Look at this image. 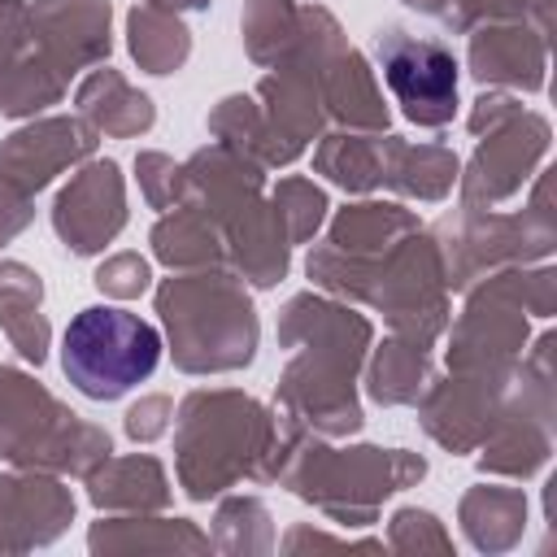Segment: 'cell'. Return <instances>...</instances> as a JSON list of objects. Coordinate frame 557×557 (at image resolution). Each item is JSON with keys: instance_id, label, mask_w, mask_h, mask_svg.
I'll return each mask as SVG.
<instances>
[{"instance_id": "8", "label": "cell", "mask_w": 557, "mask_h": 557, "mask_svg": "<svg viewBox=\"0 0 557 557\" xmlns=\"http://www.w3.org/2000/svg\"><path fill=\"white\" fill-rule=\"evenodd\" d=\"M113 453L104 426L78 418L39 379L17 366H0V457L22 470L91 474Z\"/></svg>"}, {"instance_id": "9", "label": "cell", "mask_w": 557, "mask_h": 557, "mask_svg": "<svg viewBox=\"0 0 557 557\" xmlns=\"http://www.w3.org/2000/svg\"><path fill=\"white\" fill-rule=\"evenodd\" d=\"M161 331L131 309L87 305L61 335V370L87 400H117L161 366Z\"/></svg>"}, {"instance_id": "10", "label": "cell", "mask_w": 557, "mask_h": 557, "mask_svg": "<svg viewBox=\"0 0 557 557\" xmlns=\"http://www.w3.org/2000/svg\"><path fill=\"white\" fill-rule=\"evenodd\" d=\"M557 335L544 331L518 357V374L505 392V405L479 444V470L500 479H531L548 466L557 444V374H553Z\"/></svg>"}, {"instance_id": "41", "label": "cell", "mask_w": 557, "mask_h": 557, "mask_svg": "<svg viewBox=\"0 0 557 557\" xmlns=\"http://www.w3.org/2000/svg\"><path fill=\"white\" fill-rule=\"evenodd\" d=\"M170 418H174V400L161 396V392H152V396H139V400L126 409L122 431H126V440H135V444H152V440H161V435L170 431Z\"/></svg>"}, {"instance_id": "30", "label": "cell", "mask_w": 557, "mask_h": 557, "mask_svg": "<svg viewBox=\"0 0 557 557\" xmlns=\"http://www.w3.org/2000/svg\"><path fill=\"white\" fill-rule=\"evenodd\" d=\"M152 257L170 270H213V265H226V248H222V235L218 226L191 209V205H174L165 209L157 222H152Z\"/></svg>"}, {"instance_id": "28", "label": "cell", "mask_w": 557, "mask_h": 557, "mask_svg": "<svg viewBox=\"0 0 557 557\" xmlns=\"http://www.w3.org/2000/svg\"><path fill=\"white\" fill-rule=\"evenodd\" d=\"M457 522L479 553H509L522 544L527 531V492L505 483H479L461 496Z\"/></svg>"}, {"instance_id": "23", "label": "cell", "mask_w": 557, "mask_h": 557, "mask_svg": "<svg viewBox=\"0 0 557 557\" xmlns=\"http://www.w3.org/2000/svg\"><path fill=\"white\" fill-rule=\"evenodd\" d=\"M461 161L444 144H409L400 135H383V187L400 200L440 205L453 196Z\"/></svg>"}, {"instance_id": "36", "label": "cell", "mask_w": 557, "mask_h": 557, "mask_svg": "<svg viewBox=\"0 0 557 557\" xmlns=\"http://www.w3.org/2000/svg\"><path fill=\"white\" fill-rule=\"evenodd\" d=\"M553 4L557 0H453L448 26L466 35L483 22H527L540 35H553Z\"/></svg>"}, {"instance_id": "29", "label": "cell", "mask_w": 557, "mask_h": 557, "mask_svg": "<svg viewBox=\"0 0 557 557\" xmlns=\"http://www.w3.org/2000/svg\"><path fill=\"white\" fill-rule=\"evenodd\" d=\"M435 379V366H431V352L413 339H400V335H387L379 348L366 352V396L383 409H396V405H418L422 392L431 387Z\"/></svg>"}, {"instance_id": "20", "label": "cell", "mask_w": 557, "mask_h": 557, "mask_svg": "<svg viewBox=\"0 0 557 557\" xmlns=\"http://www.w3.org/2000/svg\"><path fill=\"white\" fill-rule=\"evenodd\" d=\"M466 65L483 87L505 91H544L548 83V35L527 22H483L466 30Z\"/></svg>"}, {"instance_id": "13", "label": "cell", "mask_w": 557, "mask_h": 557, "mask_svg": "<svg viewBox=\"0 0 557 557\" xmlns=\"http://www.w3.org/2000/svg\"><path fill=\"white\" fill-rule=\"evenodd\" d=\"M474 139L479 144L457 174V191H461V205L496 209V205L513 200L535 178V170L544 165V157L553 148V126L544 113L518 109L513 117H505L500 126H492Z\"/></svg>"}, {"instance_id": "38", "label": "cell", "mask_w": 557, "mask_h": 557, "mask_svg": "<svg viewBox=\"0 0 557 557\" xmlns=\"http://www.w3.org/2000/svg\"><path fill=\"white\" fill-rule=\"evenodd\" d=\"M387 548L392 553H453V535L431 509L405 505L387 518Z\"/></svg>"}, {"instance_id": "12", "label": "cell", "mask_w": 557, "mask_h": 557, "mask_svg": "<svg viewBox=\"0 0 557 557\" xmlns=\"http://www.w3.org/2000/svg\"><path fill=\"white\" fill-rule=\"evenodd\" d=\"M374 57L383 70V83L400 113L413 126L440 131L457 117V57L448 44L431 35H409L405 26H383L374 35Z\"/></svg>"}, {"instance_id": "1", "label": "cell", "mask_w": 557, "mask_h": 557, "mask_svg": "<svg viewBox=\"0 0 557 557\" xmlns=\"http://www.w3.org/2000/svg\"><path fill=\"white\" fill-rule=\"evenodd\" d=\"M278 344L292 357L278 374L274 409L322 440L357 435L366 422L357 374L374 344L370 318L326 292H300L278 313Z\"/></svg>"}, {"instance_id": "6", "label": "cell", "mask_w": 557, "mask_h": 557, "mask_svg": "<svg viewBox=\"0 0 557 557\" xmlns=\"http://www.w3.org/2000/svg\"><path fill=\"white\" fill-rule=\"evenodd\" d=\"M426 474V457L409 448H331L322 435H305L283 470V487L322 509L339 527H374L387 496L413 487Z\"/></svg>"}, {"instance_id": "46", "label": "cell", "mask_w": 557, "mask_h": 557, "mask_svg": "<svg viewBox=\"0 0 557 557\" xmlns=\"http://www.w3.org/2000/svg\"><path fill=\"white\" fill-rule=\"evenodd\" d=\"M144 4H157V9H170V13H200V9H209V0H144Z\"/></svg>"}, {"instance_id": "14", "label": "cell", "mask_w": 557, "mask_h": 557, "mask_svg": "<svg viewBox=\"0 0 557 557\" xmlns=\"http://www.w3.org/2000/svg\"><path fill=\"white\" fill-rule=\"evenodd\" d=\"M513 374H518V366L505 374L448 370V379H431V387L418 400L422 431L448 453H479V444L487 440V431L505 405Z\"/></svg>"}, {"instance_id": "26", "label": "cell", "mask_w": 557, "mask_h": 557, "mask_svg": "<svg viewBox=\"0 0 557 557\" xmlns=\"http://www.w3.org/2000/svg\"><path fill=\"white\" fill-rule=\"evenodd\" d=\"M74 104H78V117H83V122H91L100 135H113V139H135V135L152 131V122H157L152 100H148L139 87H131V83H126L117 70H109V65L91 70V74L78 83Z\"/></svg>"}, {"instance_id": "40", "label": "cell", "mask_w": 557, "mask_h": 557, "mask_svg": "<svg viewBox=\"0 0 557 557\" xmlns=\"http://www.w3.org/2000/svg\"><path fill=\"white\" fill-rule=\"evenodd\" d=\"M91 283H96L104 296H113V300H135L139 292H148L152 265H148L139 252H113V257H104V261L96 265Z\"/></svg>"}, {"instance_id": "2", "label": "cell", "mask_w": 557, "mask_h": 557, "mask_svg": "<svg viewBox=\"0 0 557 557\" xmlns=\"http://www.w3.org/2000/svg\"><path fill=\"white\" fill-rule=\"evenodd\" d=\"M309 431L239 387H196L174 418V474L191 500L235 483H278Z\"/></svg>"}, {"instance_id": "3", "label": "cell", "mask_w": 557, "mask_h": 557, "mask_svg": "<svg viewBox=\"0 0 557 557\" xmlns=\"http://www.w3.org/2000/svg\"><path fill=\"white\" fill-rule=\"evenodd\" d=\"M200 209L226 248V265L252 287H278L292 265V244L265 200V170L239 152L209 144L183 161V200Z\"/></svg>"}, {"instance_id": "24", "label": "cell", "mask_w": 557, "mask_h": 557, "mask_svg": "<svg viewBox=\"0 0 557 557\" xmlns=\"http://www.w3.org/2000/svg\"><path fill=\"white\" fill-rule=\"evenodd\" d=\"M413 231H422V218L413 209H405L400 200H357L331 218L322 244H331L335 252H348L357 261H379Z\"/></svg>"}, {"instance_id": "22", "label": "cell", "mask_w": 557, "mask_h": 557, "mask_svg": "<svg viewBox=\"0 0 557 557\" xmlns=\"http://www.w3.org/2000/svg\"><path fill=\"white\" fill-rule=\"evenodd\" d=\"M83 483H87V500L100 513H161L174 500L165 466L148 453H131V457L109 453L91 474H83Z\"/></svg>"}, {"instance_id": "45", "label": "cell", "mask_w": 557, "mask_h": 557, "mask_svg": "<svg viewBox=\"0 0 557 557\" xmlns=\"http://www.w3.org/2000/svg\"><path fill=\"white\" fill-rule=\"evenodd\" d=\"M400 4L413 9V13H422V17H435L444 26H448V13H453V0H400Z\"/></svg>"}, {"instance_id": "31", "label": "cell", "mask_w": 557, "mask_h": 557, "mask_svg": "<svg viewBox=\"0 0 557 557\" xmlns=\"http://www.w3.org/2000/svg\"><path fill=\"white\" fill-rule=\"evenodd\" d=\"M383 135L370 131H322L313 148V174L331 178L352 196H370L383 187Z\"/></svg>"}, {"instance_id": "18", "label": "cell", "mask_w": 557, "mask_h": 557, "mask_svg": "<svg viewBox=\"0 0 557 557\" xmlns=\"http://www.w3.org/2000/svg\"><path fill=\"white\" fill-rule=\"evenodd\" d=\"M65 78L44 61L30 35V0H0V113L35 117L61 104Z\"/></svg>"}, {"instance_id": "35", "label": "cell", "mask_w": 557, "mask_h": 557, "mask_svg": "<svg viewBox=\"0 0 557 557\" xmlns=\"http://www.w3.org/2000/svg\"><path fill=\"white\" fill-rule=\"evenodd\" d=\"M270 205H274V213L283 222L287 244H309L318 235V226L326 222V209H331L326 191L313 178H305V174L278 178L274 191H270Z\"/></svg>"}, {"instance_id": "11", "label": "cell", "mask_w": 557, "mask_h": 557, "mask_svg": "<svg viewBox=\"0 0 557 557\" xmlns=\"http://www.w3.org/2000/svg\"><path fill=\"white\" fill-rule=\"evenodd\" d=\"M448 283H444V261L435 248V235L422 226L413 235H405L387 257H379L370 287H366V305L383 313V322L392 326V335L413 339L422 348H431L448 318Z\"/></svg>"}, {"instance_id": "25", "label": "cell", "mask_w": 557, "mask_h": 557, "mask_svg": "<svg viewBox=\"0 0 557 557\" xmlns=\"http://www.w3.org/2000/svg\"><path fill=\"white\" fill-rule=\"evenodd\" d=\"M91 553H209L213 540L187 518L109 513L87 531Z\"/></svg>"}, {"instance_id": "21", "label": "cell", "mask_w": 557, "mask_h": 557, "mask_svg": "<svg viewBox=\"0 0 557 557\" xmlns=\"http://www.w3.org/2000/svg\"><path fill=\"white\" fill-rule=\"evenodd\" d=\"M318 91H322V109H326V122L335 131H387L392 122V109L383 104V91L374 83V70L366 65V57L344 44L335 57H326L318 70Z\"/></svg>"}, {"instance_id": "7", "label": "cell", "mask_w": 557, "mask_h": 557, "mask_svg": "<svg viewBox=\"0 0 557 557\" xmlns=\"http://www.w3.org/2000/svg\"><path fill=\"white\" fill-rule=\"evenodd\" d=\"M440 261H444V283L448 292H466L479 278H487L492 270L505 265H531V261H548V252L557 248V209H553V170H535L531 178V196L522 209L513 213H496V209H474L461 205L448 218H440L431 226Z\"/></svg>"}, {"instance_id": "19", "label": "cell", "mask_w": 557, "mask_h": 557, "mask_svg": "<svg viewBox=\"0 0 557 557\" xmlns=\"http://www.w3.org/2000/svg\"><path fill=\"white\" fill-rule=\"evenodd\" d=\"M74 522V492L48 470L0 474V553H30L52 544Z\"/></svg>"}, {"instance_id": "17", "label": "cell", "mask_w": 557, "mask_h": 557, "mask_svg": "<svg viewBox=\"0 0 557 557\" xmlns=\"http://www.w3.org/2000/svg\"><path fill=\"white\" fill-rule=\"evenodd\" d=\"M109 0H30V35L44 61L70 83L78 70L104 65L113 52Z\"/></svg>"}, {"instance_id": "37", "label": "cell", "mask_w": 557, "mask_h": 557, "mask_svg": "<svg viewBox=\"0 0 557 557\" xmlns=\"http://www.w3.org/2000/svg\"><path fill=\"white\" fill-rule=\"evenodd\" d=\"M39 305L44 300H0V331L17 348V357L30 366H44L52 348V326L39 313Z\"/></svg>"}, {"instance_id": "33", "label": "cell", "mask_w": 557, "mask_h": 557, "mask_svg": "<svg viewBox=\"0 0 557 557\" xmlns=\"http://www.w3.org/2000/svg\"><path fill=\"white\" fill-rule=\"evenodd\" d=\"M239 30H244V52L252 65H283L287 52L296 48L300 35V4L296 0H244L239 13Z\"/></svg>"}, {"instance_id": "43", "label": "cell", "mask_w": 557, "mask_h": 557, "mask_svg": "<svg viewBox=\"0 0 557 557\" xmlns=\"http://www.w3.org/2000/svg\"><path fill=\"white\" fill-rule=\"evenodd\" d=\"M30 218H35V196H26V191L0 183V244L17 239V235L30 226Z\"/></svg>"}, {"instance_id": "27", "label": "cell", "mask_w": 557, "mask_h": 557, "mask_svg": "<svg viewBox=\"0 0 557 557\" xmlns=\"http://www.w3.org/2000/svg\"><path fill=\"white\" fill-rule=\"evenodd\" d=\"M209 135L213 144L239 152L244 161L261 165V170H278V165H292L305 148L287 144L261 113V104L252 96H226L209 109Z\"/></svg>"}, {"instance_id": "4", "label": "cell", "mask_w": 557, "mask_h": 557, "mask_svg": "<svg viewBox=\"0 0 557 557\" xmlns=\"http://www.w3.org/2000/svg\"><path fill=\"white\" fill-rule=\"evenodd\" d=\"M170 357L183 374H231L257 357L261 322L248 283L226 270H183L157 287Z\"/></svg>"}, {"instance_id": "16", "label": "cell", "mask_w": 557, "mask_h": 557, "mask_svg": "<svg viewBox=\"0 0 557 557\" xmlns=\"http://www.w3.org/2000/svg\"><path fill=\"white\" fill-rule=\"evenodd\" d=\"M100 131L83 122L78 113H52L17 126L9 139H0V183L35 196L70 165H83L96 157Z\"/></svg>"}, {"instance_id": "42", "label": "cell", "mask_w": 557, "mask_h": 557, "mask_svg": "<svg viewBox=\"0 0 557 557\" xmlns=\"http://www.w3.org/2000/svg\"><path fill=\"white\" fill-rule=\"evenodd\" d=\"M518 109H522V100H518L513 91H483V96L470 104V117H466V126H470V135H483V131L500 126L505 117H513Z\"/></svg>"}, {"instance_id": "34", "label": "cell", "mask_w": 557, "mask_h": 557, "mask_svg": "<svg viewBox=\"0 0 557 557\" xmlns=\"http://www.w3.org/2000/svg\"><path fill=\"white\" fill-rule=\"evenodd\" d=\"M213 548L218 553H270L274 548V522L265 500L257 496H222L213 513Z\"/></svg>"}, {"instance_id": "44", "label": "cell", "mask_w": 557, "mask_h": 557, "mask_svg": "<svg viewBox=\"0 0 557 557\" xmlns=\"http://www.w3.org/2000/svg\"><path fill=\"white\" fill-rule=\"evenodd\" d=\"M283 548L287 553H300V548H383V540H344V535H322V531H309V527H292L283 535Z\"/></svg>"}, {"instance_id": "5", "label": "cell", "mask_w": 557, "mask_h": 557, "mask_svg": "<svg viewBox=\"0 0 557 557\" xmlns=\"http://www.w3.org/2000/svg\"><path fill=\"white\" fill-rule=\"evenodd\" d=\"M466 309L457 313L448 331L444 361L448 370H492L505 374L518 366L531 322L527 318H553L557 313V270L548 261L531 265H505L479 278L461 292Z\"/></svg>"}, {"instance_id": "32", "label": "cell", "mask_w": 557, "mask_h": 557, "mask_svg": "<svg viewBox=\"0 0 557 557\" xmlns=\"http://www.w3.org/2000/svg\"><path fill=\"white\" fill-rule=\"evenodd\" d=\"M126 48L144 74H178L191 57V30L170 9L135 4L126 13Z\"/></svg>"}, {"instance_id": "39", "label": "cell", "mask_w": 557, "mask_h": 557, "mask_svg": "<svg viewBox=\"0 0 557 557\" xmlns=\"http://www.w3.org/2000/svg\"><path fill=\"white\" fill-rule=\"evenodd\" d=\"M135 174H139V191L152 209H174L183 200V165L157 148H144L135 152Z\"/></svg>"}, {"instance_id": "15", "label": "cell", "mask_w": 557, "mask_h": 557, "mask_svg": "<svg viewBox=\"0 0 557 557\" xmlns=\"http://www.w3.org/2000/svg\"><path fill=\"white\" fill-rule=\"evenodd\" d=\"M126 226V178L117 161L87 157L52 200V231L74 257L104 252Z\"/></svg>"}]
</instances>
